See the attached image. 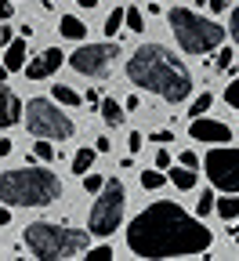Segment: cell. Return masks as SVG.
Listing matches in <instances>:
<instances>
[{"label": "cell", "instance_id": "1", "mask_svg": "<svg viewBox=\"0 0 239 261\" xmlns=\"http://www.w3.org/2000/svg\"><path fill=\"white\" fill-rule=\"evenodd\" d=\"M214 232L196 214L181 211L174 200H156L127 225V247L138 257H189L210 250Z\"/></svg>", "mask_w": 239, "mask_h": 261}, {"label": "cell", "instance_id": "2", "mask_svg": "<svg viewBox=\"0 0 239 261\" xmlns=\"http://www.w3.org/2000/svg\"><path fill=\"white\" fill-rule=\"evenodd\" d=\"M127 76H130L134 87L163 98L170 106L185 102L192 94V73L185 69V62L174 51H167L163 44H142L127 58Z\"/></svg>", "mask_w": 239, "mask_h": 261}, {"label": "cell", "instance_id": "3", "mask_svg": "<svg viewBox=\"0 0 239 261\" xmlns=\"http://www.w3.org/2000/svg\"><path fill=\"white\" fill-rule=\"evenodd\" d=\"M62 200V181L55 171H0V203L8 207H51Z\"/></svg>", "mask_w": 239, "mask_h": 261}, {"label": "cell", "instance_id": "4", "mask_svg": "<svg viewBox=\"0 0 239 261\" xmlns=\"http://www.w3.org/2000/svg\"><path fill=\"white\" fill-rule=\"evenodd\" d=\"M25 247L33 250V257L40 261H58V257H76L91 247V232L84 228H69V225H55V221H33L22 232Z\"/></svg>", "mask_w": 239, "mask_h": 261}, {"label": "cell", "instance_id": "5", "mask_svg": "<svg viewBox=\"0 0 239 261\" xmlns=\"http://www.w3.org/2000/svg\"><path fill=\"white\" fill-rule=\"evenodd\" d=\"M167 22L174 29V37L181 44V51L189 55H207V51H218L221 40H225V29L210 18H203L199 11L192 8H170L167 11Z\"/></svg>", "mask_w": 239, "mask_h": 261}, {"label": "cell", "instance_id": "6", "mask_svg": "<svg viewBox=\"0 0 239 261\" xmlns=\"http://www.w3.org/2000/svg\"><path fill=\"white\" fill-rule=\"evenodd\" d=\"M123 207H127V189L120 178H109L94 192V203L87 214V232L91 236H113L123 221Z\"/></svg>", "mask_w": 239, "mask_h": 261}, {"label": "cell", "instance_id": "7", "mask_svg": "<svg viewBox=\"0 0 239 261\" xmlns=\"http://www.w3.org/2000/svg\"><path fill=\"white\" fill-rule=\"evenodd\" d=\"M22 120L29 127V135L33 138H51V142H65V138H73V120L65 116L51 98H33L29 106H22Z\"/></svg>", "mask_w": 239, "mask_h": 261}, {"label": "cell", "instance_id": "8", "mask_svg": "<svg viewBox=\"0 0 239 261\" xmlns=\"http://www.w3.org/2000/svg\"><path fill=\"white\" fill-rule=\"evenodd\" d=\"M116 58H120L116 44H84V47H76L69 55V65L80 76H105Z\"/></svg>", "mask_w": 239, "mask_h": 261}, {"label": "cell", "instance_id": "9", "mask_svg": "<svg viewBox=\"0 0 239 261\" xmlns=\"http://www.w3.org/2000/svg\"><path fill=\"white\" fill-rule=\"evenodd\" d=\"M203 167H207V178L221 192H239V149H225V145L210 149Z\"/></svg>", "mask_w": 239, "mask_h": 261}, {"label": "cell", "instance_id": "10", "mask_svg": "<svg viewBox=\"0 0 239 261\" xmlns=\"http://www.w3.org/2000/svg\"><path fill=\"white\" fill-rule=\"evenodd\" d=\"M189 135H192V142H214V145H221V142H228V138H232V130H228L225 123H218V120L192 116V123H189Z\"/></svg>", "mask_w": 239, "mask_h": 261}, {"label": "cell", "instance_id": "11", "mask_svg": "<svg viewBox=\"0 0 239 261\" xmlns=\"http://www.w3.org/2000/svg\"><path fill=\"white\" fill-rule=\"evenodd\" d=\"M58 65H62V51H58V47H47V51H40V55H33V62H25L22 69H25L29 80H47Z\"/></svg>", "mask_w": 239, "mask_h": 261}, {"label": "cell", "instance_id": "12", "mask_svg": "<svg viewBox=\"0 0 239 261\" xmlns=\"http://www.w3.org/2000/svg\"><path fill=\"white\" fill-rule=\"evenodd\" d=\"M22 120V102H18V94L8 87V84H0V127H15Z\"/></svg>", "mask_w": 239, "mask_h": 261}, {"label": "cell", "instance_id": "13", "mask_svg": "<svg viewBox=\"0 0 239 261\" xmlns=\"http://www.w3.org/2000/svg\"><path fill=\"white\" fill-rule=\"evenodd\" d=\"M58 33L65 40H84L87 37V25L76 18V15H62V22H58Z\"/></svg>", "mask_w": 239, "mask_h": 261}, {"label": "cell", "instance_id": "14", "mask_svg": "<svg viewBox=\"0 0 239 261\" xmlns=\"http://www.w3.org/2000/svg\"><path fill=\"white\" fill-rule=\"evenodd\" d=\"M214 211H218V218H225V221H239V192H228V196H214Z\"/></svg>", "mask_w": 239, "mask_h": 261}, {"label": "cell", "instance_id": "15", "mask_svg": "<svg viewBox=\"0 0 239 261\" xmlns=\"http://www.w3.org/2000/svg\"><path fill=\"white\" fill-rule=\"evenodd\" d=\"M25 40H15L11 37V44L4 47V65H8V69H22V65H25Z\"/></svg>", "mask_w": 239, "mask_h": 261}, {"label": "cell", "instance_id": "16", "mask_svg": "<svg viewBox=\"0 0 239 261\" xmlns=\"http://www.w3.org/2000/svg\"><path fill=\"white\" fill-rule=\"evenodd\" d=\"M98 109H101V120H105L109 127H120L123 116H127V113H120V102H116V98H101Z\"/></svg>", "mask_w": 239, "mask_h": 261}, {"label": "cell", "instance_id": "17", "mask_svg": "<svg viewBox=\"0 0 239 261\" xmlns=\"http://www.w3.org/2000/svg\"><path fill=\"white\" fill-rule=\"evenodd\" d=\"M167 181L174 185V189H196V171L181 163V167H174V171L167 174Z\"/></svg>", "mask_w": 239, "mask_h": 261}, {"label": "cell", "instance_id": "18", "mask_svg": "<svg viewBox=\"0 0 239 261\" xmlns=\"http://www.w3.org/2000/svg\"><path fill=\"white\" fill-rule=\"evenodd\" d=\"M51 94H55V102H62V106H80V94L73 87H65V84H51Z\"/></svg>", "mask_w": 239, "mask_h": 261}, {"label": "cell", "instance_id": "19", "mask_svg": "<svg viewBox=\"0 0 239 261\" xmlns=\"http://www.w3.org/2000/svg\"><path fill=\"white\" fill-rule=\"evenodd\" d=\"M94 156H98V149H80L76 156H73V171L84 178L87 171H91V163H94Z\"/></svg>", "mask_w": 239, "mask_h": 261}, {"label": "cell", "instance_id": "20", "mask_svg": "<svg viewBox=\"0 0 239 261\" xmlns=\"http://www.w3.org/2000/svg\"><path fill=\"white\" fill-rule=\"evenodd\" d=\"M123 25H127L130 33H142V29H145V15H142V8H127V11H123Z\"/></svg>", "mask_w": 239, "mask_h": 261}, {"label": "cell", "instance_id": "21", "mask_svg": "<svg viewBox=\"0 0 239 261\" xmlns=\"http://www.w3.org/2000/svg\"><path fill=\"white\" fill-rule=\"evenodd\" d=\"M210 106H214V94L210 91H203L196 102H192V109H189V116H207L210 113Z\"/></svg>", "mask_w": 239, "mask_h": 261}, {"label": "cell", "instance_id": "22", "mask_svg": "<svg viewBox=\"0 0 239 261\" xmlns=\"http://www.w3.org/2000/svg\"><path fill=\"white\" fill-rule=\"evenodd\" d=\"M33 156H37V160H44V163H51V160H55V145H51V138L33 142Z\"/></svg>", "mask_w": 239, "mask_h": 261}, {"label": "cell", "instance_id": "23", "mask_svg": "<svg viewBox=\"0 0 239 261\" xmlns=\"http://www.w3.org/2000/svg\"><path fill=\"white\" fill-rule=\"evenodd\" d=\"M123 11H127V8H113V11H109V18H105V37H116V33H120Z\"/></svg>", "mask_w": 239, "mask_h": 261}, {"label": "cell", "instance_id": "24", "mask_svg": "<svg viewBox=\"0 0 239 261\" xmlns=\"http://www.w3.org/2000/svg\"><path fill=\"white\" fill-rule=\"evenodd\" d=\"M232 55H235L232 47H218V51H214V69H218V73H225L228 65H232Z\"/></svg>", "mask_w": 239, "mask_h": 261}, {"label": "cell", "instance_id": "25", "mask_svg": "<svg viewBox=\"0 0 239 261\" xmlns=\"http://www.w3.org/2000/svg\"><path fill=\"white\" fill-rule=\"evenodd\" d=\"M167 181V174H160V171H142V189H160Z\"/></svg>", "mask_w": 239, "mask_h": 261}, {"label": "cell", "instance_id": "26", "mask_svg": "<svg viewBox=\"0 0 239 261\" xmlns=\"http://www.w3.org/2000/svg\"><path fill=\"white\" fill-rule=\"evenodd\" d=\"M87 261H113V247H109V243L91 247V250H87Z\"/></svg>", "mask_w": 239, "mask_h": 261}, {"label": "cell", "instance_id": "27", "mask_svg": "<svg viewBox=\"0 0 239 261\" xmlns=\"http://www.w3.org/2000/svg\"><path fill=\"white\" fill-rule=\"evenodd\" d=\"M210 211H214V196H210V192H203V196H199V203H196V218H207Z\"/></svg>", "mask_w": 239, "mask_h": 261}, {"label": "cell", "instance_id": "28", "mask_svg": "<svg viewBox=\"0 0 239 261\" xmlns=\"http://www.w3.org/2000/svg\"><path fill=\"white\" fill-rule=\"evenodd\" d=\"M101 185H105V178H101V174H94V171H87V174H84V189H87L91 196H94Z\"/></svg>", "mask_w": 239, "mask_h": 261}, {"label": "cell", "instance_id": "29", "mask_svg": "<svg viewBox=\"0 0 239 261\" xmlns=\"http://www.w3.org/2000/svg\"><path fill=\"white\" fill-rule=\"evenodd\" d=\"M225 102H228L232 109H239V76H235V80L225 87Z\"/></svg>", "mask_w": 239, "mask_h": 261}, {"label": "cell", "instance_id": "30", "mask_svg": "<svg viewBox=\"0 0 239 261\" xmlns=\"http://www.w3.org/2000/svg\"><path fill=\"white\" fill-rule=\"evenodd\" d=\"M228 33H232V40L239 44V8H228Z\"/></svg>", "mask_w": 239, "mask_h": 261}, {"label": "cell", "instance_id": "31", "mask_svg": "<svg viewBox=\"0 0 239 261\" xmlns=\"http://www.w3.org/2000/svg\"><path fill=\"white\" fill-rule=\"evenodd\" d=\"M142 145H145V138H142V130H130V135H127V149H130V156L138 152Z\"/></svg>", "mask_w": 239, "mask_h": 261}, {"label": "cell", "instance_id": "32", "mask_svg": "<svg viewBox=\"0 0 239 261\" xmlns=\"http://www.w3.org/2000/svg\"><path fill=\"white\" fill-rule=\"evenodd\" d=\"M178 163H185V167H192V171H196V167H199V156H196L192 149H185V152L178 156Z\"/></svg>", "mask_w": 239, "mask_h": 261}, {"label": "cell", "instance_id": "33", "mask_svg": "<svg viewBox=\"0 0 239 261\" xmlns=\"http://www.w3.org/2000/svg\"><path fill=\"white\" fill-rule=\"evenodd\" d=\"M15 15V4H11V0H0V22H8Z\"/></svg>", "mask_w": 239, "mask_h": 261}, {"label": "cell", "instance_id": "34", "mask_svg": "<svg viewBox=\"0 0 239 261\" xmlns=\"http://www.w3.org/2000/svg\"><path fill=\"white\" fill-rule=\"evenodd\" d=\"M149 142H160V145H167V142H174V135H170V130H156V135H149Z\"/></svg>", "mask_w": 239, "mask_h": 261}, {"label": "cell", "instance_id": "35", "mask_svg": "<svg viewBox=\"0 0 239 261\" xmlns=\"http://www.w3.org/2000/svg\"><path fill=\"white\" fill-rule=\"evenodd\" d=\"M11 37H15V33H11V25H0V51H4V47L11 44Z\"/></svg>", "mask_w": 239, "mask_h": 261}, {"label": "cell", "instance_id": "36", "mask_svg": "<svg viewBox=\"0 0 239 261\" xmlns=\"http://www.w3.org/2000/svg\"><path fill=\"white\" fill-rule=\"evenodd\" d=\"M156 167H170V152H167V149L156 152Z\"/></svg>", "mask_w": 239, "mask_h": 261}, {"label": "cell", "instance_id": "37", "mask_svg": "<svg viewBox=\"0 0 239 261\" xmlns=\"http://www.w3.org/2000/svg\"><path fill=\"white\" fill-rule=\"evenodd\" d=\"M8 221H11V211H8V203H0V228H8Z\"/></svg>", "mask_w": 239, "mask_h": 261}, {"label": "cell", "instance_id": "38", "mask_svg": "<svg viewBox=\"0 0 239 261\" xmlns=\"http://www.w3.org/2000/svg\"><path fill=\"white\" fill-rule=\"evenodd\" d=\"M84 102H87V106H98V102H101V94H98V91H94V87H91V91H87V94H84Z\"/></svg>", "mask_w": 239, "mask_h": 261}, {"label": "cell", "instance_id": "39", "mask_svg": "<svg viewBox=\"0 0 239 261\" xmlns=\"http://www.w3.org/2000/svg\"><path fill=\"white\" fill-rule=\"evenodd\" d=\"M94 149H98V152H109L113 142H109V138H94Z\"/></svg>", "mask_w": 239, "mask_h": 261}, {"label": "cell", "instance_id": "40", "mask_svg": "<svg viewBox=\"0 0 239 261\" xmlns=\"http://www.w3.org/2000/svg\"><path fill=\"white\" fill-rule=\"evenodd\" d=\"M11 149H15V145H11L8 138H0V160H4V156H11Z\"/></svg>", "mask_w": 239, "mask_h": 261}, {"label": "cell", "instance_id": "41", "mask_svg": "<svg viewBox=\"0 0 239 261\" xmlns=\"http://www.w3.org/2000/svg\"><path fill=\"white\" fill-rule=\"evenodd\" d=\"M207 4H210L214 11H228V8H232V4H228V0H207Z\"/></svg>", "mask_w": 239, "mask_h": 261}, {"label": "cell", "instance_id": "42", "mask_svg": "<svg viewBox=\"0 0 239 261\" xmlns=\"http://www.w3.org/2000/svg\"><path fill=\"white\" fill-rule=\"evenodd\" d=\"M76 4H80V8H87V11H94V8H98V0H76Z\"/></svg>", "mask_w": 239, "mask_h": 261}, {"label": "cell", "instance_id": "43", "mask_svg": "<svg viewBox=\"0 0 239 261\" xmlns=\"http://www.w3.org/2000/svg\"><path fill=\"white\" fill-rule=\"evenodd\" d=\"M8 73H11V69H8V65H4V62H0V84H4V80H8Z\"/></svg>", "mask_w": 239, "mask_h": 261}, {"label": "cell", "instance_id": "44", "mask_svg": "<svg viewBox=\"0 0 239 261\" xmlns=\"http://www.w3.org/2000/svg\"><path fill=\"white\" fill-rule=\"evenodd\" d=\"M156 4H160V0H156Z\"/></svg>", "mask_w": 239, "mask_h": 261}]
</instances>
